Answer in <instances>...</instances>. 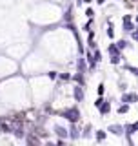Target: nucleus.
Wrapping results in <instances>:
<instances>
[{
	"label": "nucleus",
	"mask_w": 138,
	"mask_h": 146,
	"mask_svg": "<svg viewBox=\"0 0 138 146\" xmlns=\"http://www.w3.org/2000/svg\"><path fill=\"white\" fill-rule=\"evenodd\" d=\"M95 137H96V141H98V143H102V141L105 139V131H104V130H96Z\"/></svg>",
	"instance_id": "nucleus-12"
},
{
	"label": "nucleus",
	"mask_w": 138,
	"mask_h": 146,
	"mask_svg": "<svg viewBox=\"0 0 138 146\" xmlns=\"http://www.w3.org/2000/svg\"><path fill=\"white\" fill-rule=\"evenodd\" d=\"M45 146H57V144H53V143H45Z\"/></svg>",
	"instance_id": "nucleus-24"
},
{
	"label": "nucleus",
	"mask_w": 138,
	"mask_h": 146,
	"mask_svg": "<svg viewBox=\"0 0 138 146\" xmlns=\"http://www.w3.org/2000/svg\"><path fill=\"white\" fill-rule=\"evenodd\" d=\"M85 15H87V17H89V18H91V17H93V15H95V13H93V9H87V11H85Z\"/></svg>",
	"instance_id": "nucleus-23"
},
{
	"label": "nucleus",
	"mask_w": 138,
	"mask_h": 146,
	"mask_svg": "<svg viewBox=\"0 0 138 146\" xmlns=\"http://www.w3.org/2000/svg\"><path fill=\"white\" fill-rule=\"evenodd\" d=\"M84 2H87V4H89V2H93V0H84Z\"/></svg>",
	"instance_id": "nucleus-25"
},
{
	"label": "nucleus",
	"mask_w": 138,
	"mask_h": 146,
	"mask_svg": "<svg viewBox=\"0 0 138 146\" xmlns=\"http://www.w3.org/2000/svg\"><path fill=\"white\" fill-rule=\"evenodd\" d=\"M53 130H55V135L60 137V141H66V139H67V130H66L64 126H58V124H57Z\"/></svg>",
	"instance_id": "nucleus-5"
},
{
	"label": "nucleus",
	"mask_w": 138,
	"mask_h": 146,
	"mask_svg": "<svg viewBox=\"0 0 138 146\" xmlns=\"http://www.w3.org/2000/svg\"><path fill=\"white\" fill-rule=\"evenodd\" d=\"M104 91H105V86H104V84H100V86H98V93H100V95H102V93H104Z\"/></svg>",
	"instance_id": "nucleus-20"
},
{
	"label": "nucleus",
	"mask_w": 138,
	"mask_h": 146,
	"mask_svg": "<svg viewBox=\"0 0 138 146\" xmlns=\"http://www.w3.org/2000/svg\"><path fill=\"white\" fill-rule=\"evenodd\" d=\"M107 51L111 53L113 57H118V53H120V49H118V48H116V46H114V44H111V46H109V48H107Z\"/></svg>",
	"instance_id": "nucleus-10"
},
{
	"label": "nucleus",
	"mask_w": 138,
	"mask_h": 146,
	"mask_svg": "<svg viewBox=\"0 0 138 146\" xmlns=\"http://www.w3.org/2000/svg\"><path fill=\"white\" fill-rule=\"evenodd\" d=\"M27 143H29V146H40V141H38V139H35L33 135L27 137Z\"/></svg>",
	"instance_id": "nucleus-13"
},
{
	"label": "nucleus",
	"mask_w": 138,
	"mask_h": 146,
	"mask_svg": "<svg viewBox=\"0 0 138 146\" xmlns=\"http://www.w3.org/2000/svg\"><path fill=\"white\" fill-rule=\"evenodd\" d=\"M47 77H49L51 80H53V79H57V71H49V73H47Z\"/></svg>",
	"instance_id": "nucleus-19"
},
{
	"label": "nucleus",
	"mask_w": 138,
	"mask_h": 146,
	"mask_svg": "<svg viewBox=\"0 0 138 146\" xmlns=\"http://www.w3.org/2000/svg\"><path fill=\"white\" fill-rule=\"evenodd\" d=\"M129 111V106H127V104H122L120 108H118V113H120V115H124V113H127Z\"/></svg>",
	"instance_id": "nucleus-15"
},
{
	"label": "nucleus",
	"mask_w": 138,
	"mask_h": 146,
	"mask_svg": "<svg viewBox=\"0 0 138 146\" xmlns=\"http://www.w3.org/2000/svg\"><path fill=\"white\" fill-rule=\"evenodd\" d=\"M73 97H75L76 102H82V100H84V88H82V86H76V88L73 90Z\"/></svg>",
	"instance_id": "nucleus-7"
},
{
	"label": "nucleus",
	"mask_w": 138,
	"mask_h": 146,
	"mask_svg": "<svg viewBox=\"0 0 138 146\" xmlns=\"http://www.w3.org/2000/svg\"><path fill=\"white\" fill-rule=\"evenodd\" d=\"M102 104H104V99H102V97H98V99L95 100V108H100Z\"/></svg>",
	"instance_id": "nucleus-17"
},
{
	"label": "nucleus",
	"mask_w": 138,
	"mask_h": 146,
	"mask_svg": "<svg viewBox=\"0 0 138 146\" xmlns=\"http://www.w3.org/2000/svg\"><path fill=\"white\" fill-rule=\"evenodd\" d=\"M118 86H120V90H122V91H126V88H127V84H126V82H120Z\"/></svg>",
	"instance_id": "nucleus-22"
},
{
	"label": "nucleus",
	"mask_w": 138,
	"mask_h": 146,
	"mask_svg": "<svg viewBox=\"0 0 138 146\" xmlns=\"http://www.w3.org/2000/svg\"><path fill=\"white\" fill-rule=\"evenodd\" d=\"M122 26H124V31H126V33H129V31H135L133 17H131V15H124V18H122Z\"/></svg>",
	"instance_id": "nucleus-2"
},
{
	"label": "nucleus",
	"mask_w": 138,
	"mask_h": 146,
	"mask_svg": "<svg viewBox=\"0 0 138 146\" xmlns=\"http://www.w3.org/2000/svg\"><path fill=\"white\" fill-rule=\"evenodd\" d=\"M98 110H100V115H107V113L111 111V102H109V100H104V104Z\"/></svg>",
	"instance_id": "nucleus-8"
},
{
	"label": "nucleus",
	"mask_w": 138,
	"mask_h": 146,
	"mask_svg": "<svg viewBox=\"0 0 138 146\" xmlns=\"http://www.w3.org/2000/svg\"><path fill=\"white\" fill-rule=\"evenodd\" d=\"M129 46H131V44L127 42V40H124V38L116 42V48H118V49H126V48H129Z\"/></svg>",
	"instance_id": "nucleus-11"
},
{
	"label": "nucleus",
	"mask_w": 138,
	"mask_h": 146,
	"mask_svg": "<svg viewBox=\"0 0 138 146\" xmlns=\"http://www.w3.org/2000/svg\"><path fill=\"white\" fill-rule=\"evenodd\" d=\"M58 77H60L62 80H69V79H71V75H69V73H60Z\"/></svg>",
	"instance_id": "nucleus-18"
},
{
	"label": "nucleus",
	"mask_w": 138,
	"mask_h": 146,
	"mask_svg": "<svg viewBox=\"0 0 138 146\" xmlns=\"http://www.w3.org/2000/svg\"><path fill=\"white\" fill-rule=\"evenodd\" d=\"M76 66H78V73H80V75H84V73H85V60H84V58H78Z\"/></svg>",
	"instance_id": "nucleus-9"
},
{
	"label": "nucleus",
	"mask_w": 138,
	"mask_h": 146,
	"mask_svg": "<svg viewBox=\"0 0 138 146\" xmlns=\"http://www.w3.org/2000/svg\"><path fill=\"white\" fill-rule=\"evenodd\" d=\"M138 97H136V93H122V102H126L127 106L133 102H136Z\"/></svg>",
	"instance_id": "nucleus-6"
},
{
	"label": "nucleus",
	"mask_w": 138,
	"mask_h": 146,
	"mask_svg": "<svg viewBox=\"0 0 138 146\" xmlns=\"http://www.w3.org/2000/svg\"><path fill=\"white\" fill-rule=\"evenodd\" d=\"M118 62H120V57H113L111 58V64H118Z\"/></svg>",
	"instance_id": "nucleus-21"
},
{
	"label": "nucleus",
	"mask_w": 138,
	"mask_h": 146,
	"mask_svg": "<svg viewBox=\"0 0 138 146\" xmlns=\"http://www.w3.org/2000/svg\"><path fill=\"white\" fill-rule=\"evenodd\" d=\"M107 131H111L113 135H118V137H122V135H124V126H122V124H109Z\"/></svg>",
	"instance_id": "nucleus-3"
},
{
	"label": "nucleus",
	"mask_w": 138,
	"mask_h": 146,
	"mask_svg": "<svg viewBox=\"0 0 138 146\" xmlns=\"http://www.w3.org/2000/svg\"><path fill=\"white\" fill-rule=\"evenodd\" d=\"M75 80H76V82H80V86H84V75L76 73V75H75Z\"/></svg>",
	"instance_id": "nucleus-16"
},
{
	"label": "nucleus",
	"mask_w": 138,
	"mask_h": 146,
	"mask_svg": "<svg viewBox=\"0 0 138 146\" xmlns=\"http://www.w3.org/2000/svg\"><path fill=\"white\" fill-rule=\"evenodd\" d=\"M62 117H64V119H67L71 124H76L78 119H80V110H78L76 106H73V108H66V110L62 111Z\"/></svg>",
	"instance_id": "nucleus-1"
},
{
	"label": "nucleus",
	"mask_w": 138,
	"mask_h": 146,
	"mask_svg": "<svg viewBox=\"0 0 138 146\" xmlns=\"http://www.w3.org/2000/svg\"><path fill=\"white\" fill-rule=\"evenodd\" d=\"M82 137H84V139H89V137H91V126H85L84 128V133H82Z\"/></svg>",
	"instance_id": "nucleus-14"
},
{
	"label": "nucleus",
	"mask_w": 138,
	"mask_h": 146,
	"mask_svg": "<svg viewBox=\"0 0 138 146\" xmlns=\"http://www.w3.org/2000/svg\"><path fill=\"white\" fill-rule=\"evenodd\" d=\"M80 131H82L80 128H78L76 124H73V126L67 130V137H71V139H75V141H76V139H80Z\"/></svg>",
	"instance_id": "nucleus-4"
}]
</instances>
